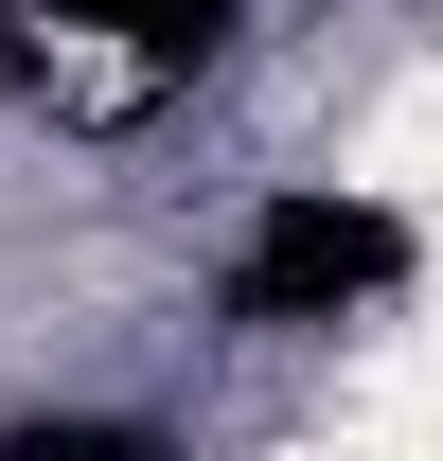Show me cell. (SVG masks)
<instances>
[{"mask_svg": "<svg viewBox=\"0 0 443 461\" xmlns=\"http://www.w3.org/2000/svg\"><path fill=\"white\" fill-rule=\"evenodd\" d=\"M408 267V230L373 213V195H284L267 230H249V267H231V302L249 320H355V302Z\"/></svg>", "mask_w": 443, "mask_h": 461, "instance_id": "6da1fadb", "label": "cell"}, {"mask_svg": "<svg viewBox=\"0 0 443 461\" xmlns=\"http://www.w3.org/2000/svg\"><path fill=\"white\" fill-rule=\"evenodd\" d=\"M54 18H71V36H124L142 71H213L249 0H54Z\"/></svg>", "mask_w": 443, "mask_h": 461, "instance_id": "7a4b0ae2", "label": "cell"}]
</instances>
